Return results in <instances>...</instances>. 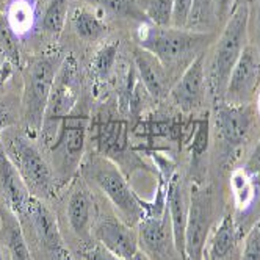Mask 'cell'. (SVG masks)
<instances>
[{
    "label": "cell",
    "mask_w": 260,
    "mask_h": 260,
    "mask_svg": "<svg viewBox=\"0 0 260 260\" xmlns=\"http://www.w3.org/2000/svg\"><path fill=\"white\" fill-rule=\"evenodd\" d=\"M80 101V74L77 60L72 55H66L60 71L55 77L50 96L47 101V108L44 113V121L40 137L49 147L60 128L61 121L69 116Z\"/></svg>",
    "instance_id": "9c48e42d"
},
{
    "label": "cell",
    "mask_w": 260,
    "mask_h": 260,
    "mask_svg": "<svg viewBox=\"0 0 260 260\" xmlns=\"http://www.w3.org/2000/svg\"><path fill=\"white\" fill-rule=\"evenodd\" d=\"M64 57L60 49H52L30 57L24 68L22 121L30 138L40 137L47 101Z\"/></svg>",
    "instance_id": "7a4b0ae2"
},
{
    "label": "cell",
    "mask_w": 260,
    "mask_h": 260,
    "mask_svg": "<svg viewBox=\"0 0 260 260\" xmlns=\"http://www.w3.org/2000/svg\"><path fill=\"white\" fill-rule=\"evenodd\" d=\"M255 111H257V115L260 118V91L257 92V96H255Z\"/></svg>",
    "instance_id": "ab89813d"
},
{
    "label": "cell",
    "mask_w": 260,
    "mask_h": 260,
    "mask_svg": "<svg viewBox=\"0 0 260 260\" xmlns=\"http://www.w3.org/2000/svg\"><path fill=\"white\" fill-rule=\"evenodd\" d=\"M235 8H237V0H213L215 22L226 24Z\"/></svg>",
    "instance_id": "836d02e7"
},
{
    "label": "cell",
    "mask_w": 260,
    "mask_h": 260,
    "mask_svg": "<svg viewBox=\"0 0 260 260\" xmlns=\"http://www.w3.org/2000/svg\"><path fill=\"white\" fill-rule=\"evenodd\" d=\"M13 124H14V115L11 107L0 99V138H2L5 130H8Z\"/></svg>",
    "instance_id": "d590c367"
},
{
    "label": "cell",
    "mask_w": 260,
    "mask_h": 260,
    "mask_svg": "<svg viewBox=\"0 0 260 260\" xmlns=\"http://www.w3.org/2000/svg\"><path fill=\"white\" fill-rule=\"evenodd\" d=\"M238 4H240V0H237V7H238Z\"/></svg>",
    "instance_id": "7bdbcfd3"
},
{
    "label": "cell",
    "mask_w": 260,
    "mask_h": 260,
    "mask_svg": "<svg viewBox=\"0 0 260 260\" xmlns=\"http://www.w3.org/2000/svg\"><path fill=\"white\" fill-rule=\"evenodd\" d=\"M212 193L209 188L198 185L191 188L187 229H185V260H202L204 249L207 246V237L212 228Z\"/></svg>",
    "instance_id": "30bf717a"
},
{
    "label": "cell",
    "mask_w": 260,
    "mask_h": 260,
    "mask_svg": "<svg viewBox=\"0 0 260 260\" xmlns=\"http://www.w3.org/2000/svg\"><path fill=\"white\" fill-rule=\"evenodd\" d=\"M33 2H38V0H33Z\"/></svg>",
    "instance_id": "ee69618b"
},
{
    "label": "cell",
    "mask_w": 260,
    "mask_h": 260,
    "mask_svg": "<svg viewBox=\"0 0 260 260\" xmlns=\"http://www.w3.org/2000/svg\"><path fill=\"white\" fill-rule=\"evenodd\" d=\"M72 28L79 38L92 43L101 40L107 31V24L101 17L85 7H77L71 16Z\"/></svg>",
    "instance_id": "44dd1931"
},
{
    "label": "cell",
    "mask_w": 260,
    "mask_h": 260,
    "mask_svg": "<svg viewBox=\"0 0 260 260\" xmlns=\"http://www.w3.org/2000/svg\"><path fill=\"white\" fill-rule=\"evenodd\" d=\"M248 25H249V5L240 4L228 22L224 24L219 38L212 52V60L207 74V86L213 98L218 101L224 99V91L231 77V72L237 64L241 52L248 46Z\"/></svg>",
    "instance_id": "277c9868"
},
{
    "label": "cell",
    "mask_w": 260,
    "mask_h": 260,
    "mask_svg": "<svg viewBox=\"0 0 260 260\" xmlns=\"http://www.w3.org/2000/svg\"><path fill=\"white\" fill-rule=\"evenodd\" d=\"M66 218L72 234L77 237L82 245L92 241V228L96 222V204L86 180L76 177L71 183L69 194L66 199Z\"/></svg>",
    "instance_id": "5bb4252c"
},
{
    "label": "cell",
    "mask_w": 260,
    "mask_h": 260,
    "mask_svg": "<svg viewBox=\"0 0 260 260\" xmlns=\"http://www.w3.org/2000/svg\"><path fill=\"white\" fill-rule=\"evenodd\" d=\"M89 121L91 119L86 111L77 105L72 113L61 121L57 137L49 146L52 158L50 165L57 176L60 188L66 187L68 182L76 179L80 171Z\"/></svg>",
    "instance_id": "8992f818"
},
{
    "label": "cell",
    "mask_w": 260,
    "mask_h": 260,
    "mask_svg": "<svg viewBox=\"0 0 260 260\" xmlns=\"http://www.w3.org/2000/svg\"><path fill=\"white\" fill-rule=\"evenodd\" d=\"M13 74V61L0 47V83H5Z\"/></svg>",
    "instance_id": "8d00e7d4"
},
{
    "label": "cell",
    "mask_w": 260,
    "mask_h": 260,
    "mask_svg": "<svg viewBox=\"0 0 260 260\" xmlns=\"http://www.w3.org/2000/svg\"><path fill=\"white\" fill-rule=\"evenodd\" d=\"M137 228L140 249L149 260H183L174 243L168 210L161 216L146 215Z\"/></svg>",
    "instance_id": "4fadbf2b"
},
{
    "label": "cell",
    "mask_w": 260,
    "mask_h": 260,
    "mask_svg": "<svg viewBox=\"0 0 260 260\" xmlns=\"http://www.w3.org/2000/svg\"><path fill=\"white\" fill-rule=\"evenodd\" d=\"M251 180H252V176L248 174L245 170L237 171L232 176V188H234V194H235V199L240 209H248L255 198L254 194L255 188Z\"/></svg>",
    "instance_id": "83f0119b"
},
{
    "label": "cell",
    "mask_w": 260,
    "mask_h": 260,
    "mask_svg": "<svg viewBox=\"0 0 260 260\" xmlns=\"http://www.w3.org/2000/svg\"><path fill=\"white\" fill-rule=\"evenodd\" d=\"M92 238L124 260H130L140 251L138 232L115 215H105L96 219Z\"/></svg>",
    "instance_id": "2e32d148"
},
{
    "label": "cell",
    "mask_w": 260,
    "mask_h": 260,
    "mask_svg": "<svg viewBox=\"0 0 260 260\" xmlns=\"http://www.w3.org/2000/svg\"><path fill=\"white\" fill-rule=\"evenodd\" d=\"M0 140L33 196L43 201L57 196L60 185L52 165L25 132L5 130V137Z\"/></svg>",
    "instance_id": "5b68a950"
},
{
    "label": "cell",
    "mask_w": 260,
    "mask_h": 260,
    "mask_svg": "<svg viewBox=\"0 0 260 260\" xmlns=\"http://www.w3.org/2000/svg\"><path fill=\"white\" fill-rule=\"evenodd\" d=\"M82 177L101 190L128 226H138L144 218L143 199L132 190L118 166L98 152L88 155L80 166Z\"/></svg>",
    "instance_id": "3957f363"
},
{
    "label": "cell",
    "mask_w": 260,
    "mask_h": 260,
    "mask_svg": "<svg viewBox=\"0 0 260 260\" xmlns=\"http://www.w3.org/2000/svg\"><path fill=\"white\" fill-rule=\"evenodd\" d=\"M118 49H119L118 41H110L108 44L102 46L94 55V58L91 61V72L98 83H104L110 77V74L113 72Z\"/></svg>",
    "instance_id": "603a6c76"
},
{
    "label": "cell",
    "mask_w": 260,
    "mask_h": 260,
    "mask_svg": "<svg viewBox=\"0 0 260 260\" xmlns=\"http://www.w3.org/2000/svg\"><path fill=\"white\" fill-rule=\"evenodd\" d=\"M174 0H144L141 7L147 21L157 27H171Z\"/></svg>",
    "instance_id": "484cf974"
},
{
    "label": "cell",
    "mask_w": 260,
    "mask_h": 260,
    "mask_svg": "<svg viewBox=\"0 0 260 260\" xmlns=\"http://www.w3.org/2000/svg\"><path fill=\"white\" fill-rule=\"evenodd\" d=\"M134 63L138 77L152 99L160 101L170 92V74L154 53L143 47L134 50Z\"/></svg>",
    "instance_id": "d6986e66"
},
{
    "label": "cell",
    "mask_w": 260,
    "mask_h": 260,
    "mask_svg": "<svg viewBox=\"0 0 260 260\" xmlns=\"http://www.w3.org/2000/svg\"><path fill=\"white\" fill-rule=\"evenodd\" d=\"M0 196L5 206L16 216L27 207V204L33 198L19 171L8 157L2 140H0Z\"/></svg>",
    "instance_id": "e0dca14e"
},
{
    "label": "cell",
    "mask_w": 260,
    "mask_h": 260,
    "mask_svg": "<svg viewBox=\"0 0 260 260\" xmlns=\"http://www.w3.org/2000/svg\"><path fill=\"white\" fill-rule=\"evenodd\" d=\"M170 96L183 113H191L204 105L207 96L206 52L196 57L182 72L177 82L170 88Z\"/></svg>",
    "instance_id": "9a60e30c"
},
{
    "label": "cell",
    "mask_w": 260,
    "mask_h": 260,
    "mask_svg": "<svg viewBox=\"0 0 260 260\" xmlns=\"http://www.w3.org/2000/svg\"><path fill=\"white\" fill-rule=\"evenodd\" d=\"M27 243L44 260H74L61 237L58 221L44 201L33 196L27 207L17 215Z\"/></svg>",
    "instance_id": "ba28073f"
},
{
    "label": "cell",
    "mask_w": 260,
    "mask_h": 260,
    "mask_svg": "<svg viewBox=\"0 0 260 260\" xmlns=\"http://www.w3.org/2000/svg\"><path fill=\"white\" fill-rule=\"evenodd\" d=\"M240 260H260V221L249 229Z\"/></svg>",
    "instance_id": "4dcf8cb0"
},
{
    "label": "cell",
    "mask_w": 260,
    "mask_h": 260,
    "mask_svg": "<svg viewBox=\"0 0 260 260\" xmlns=\"http://www.w3.org/2000/svg\"><path fill=\"white\" fill-rule=\"evenodd\" d=\"M245 171L248 174H251L255 179H260V138L257 141V144L254 146V149L251 152V155L246 160L245 165Z\"/></svg>",
    "instance_id": "e575fe53"
},
{
    "label": "cell",
    "mask_w": 260,
    "mask_h": 260,
    "mask_svg": "<svg viewBox=\"0 0 260 260\" xmlns=\"http://www.w3.org/2000/svg\"><path fill=\"white\" fill-rule=\"evenodd\" d=\"M130 260H149V258H147V255H146V254H144V252L140 249V251H138V252H137V254H135L132 258H130Z\"/></svg>",
    "instance_id": "f35d334b"
},
{
    "label": "cell",
    "mask_w": 260,
    "mask_h": 260,
    "mask_svg": "<svg viewBox=\"0 0 260 260\" xmlns=\"http://www.w3.org/2000/svg\"><path fill=\"white\" fill-rule=\"evenodd\" d=\"M210 141V121L209 118L194 122V130L191 132V146L190 152L194 158L202 157L209 149Z\"/></svg>",
    "instance_id": "f1b7e54d"
},
{
    "label": "cell",
    "mask_w": 260,
    "mask_h": 260,
    "mask_svg": "<svg viewBox=\"0 0 260 260\" xmlns=\"http://www.w3.org/2000/svg\"><path fill=\"white\" fill-rule=\"evenodd\" d=\"M7 21L13 33L21 38L31 31L36 21V2L33 0H13L7 13Z\"/></svg>",
    "instance_id": "7402d4cb"
},
{
    "label": "cell",
    "mask_w": 260,
    "mask_h": 260,
    "mask_svg": "<svg viewBox=\"0 0 260 260\" xmlns=\"http://www.w3.org/2000/svg\"><path fill=\"white\" fill-rule=\"evenodd\" d=\"M188 204L183 187V180L179 173H174L168 182V191H166V207H168L171 229L177 252L185 260V229H187V218H188Z\"/></svg>",
    "instance_id": "ac0fdd59"
},
{
    "label": "cell",
    "mask_w": 260,
    "mask_h": 260,
    "mask_svg": "<svg viewBox=\"0 0 260 260\" xmlns=\"http://www.w3.org/2000/svg\"><path fill=\"white\" fill-rule=\"evenodd\" d=\"M68 10H69V0H49L41 19L43 30L49 35L58 36L64 28Z\"/></svg>",
    "instance_id": "cb8c5ba5"
},
{
    "label": "cell",
    "mask_w": 260,
    "mask_h": 260,
    "mask_svg": "<svg viewBox=\"0 0 260 260\" xmlns=\"http://www.w3.org/2000/svg\"><path fill=\"white\" fill-rule=\"evenodd\" d=\"M0 47L10 57V60L16 64L19 63V47H17V36L13 33L7 16L0 13Z\"/></svg>",
    "instance_id": "f546056e"
},
{
    "label": "cell",
    "mask_w": 260,
    "mask_h": 260,
    "mask_svg": "<svg viewBox=\"0 0 260 260\" xmlns=\"http://www.w3.org/2000/svg\"><path fill=\"white\" fill-rule=\"evenodd\" d=\"M4 255H5V254H4V249H2V243H0V260H5Z\"/></svg>",
    "instance_id": "60d3db41"
},
{
    "label": "cell",
    "mask_w": 260,
    "mask_h": 260,
    "mask_svg": "<svg viewBox=\"0 0 260 260\" xmlns=\"http://www.w3.org/2000/svg\"><path fill=\"white\" fill-rule=\"evenodd\" d=\"M128 134V122L125 119L98 118L91 122V138L96 152L113 161L127 179L137 171L157 174V170H152L132 147Z\"/></svg>",
    "instance_id": "52a82bcc"
},
{
    "label": "cell",
    "mask_w": 260,
    "mask_h": 260,
    "mask_svg": "<svg viewBox=\"0 0 260 260\" xmlns=\"http://www.w3.org/2000/svg\"><path fill=\"white\" fill-rule=\"evenodd\" d=\"M137 36L140 47L154 53L168 74L170 69H187L196 57L206 52L207 44L213 40V35L207 31L157 27L151 22L140 24Z\"/></svg>",
    "instance_id": "6da1fadb"
},
{
    "label": "cell",
    "mask_w": 260,
    "mask_h": 260,
    "mask_svg": "<svg viewBox=\"0 0 260 260\" xmlns=\"http://www.w3.org/2000/svg\"><path fill=\"white\" fill-rule=\"evenodd\" d=\"M255 31H257V50L260 55V0L257 5V19H255Z\"/></svg>",
    "instance_id": "74e56055"
},
{
    "label": "cell",
    "mask_w": 260,
    "mask_h": 260,
    "mask_svg": "<svg viewBox=\"0 0 260 260\" xmlns=\"http://www.w3.org/2000/svg\"><path fill=\"white\" fill-rule=\"evenodd\" d=\"M193 0H174L173 2V24L176 28H187Z\"/></svg>",
    "instance_id": "d6a6232c"
},
{
    "label": "cell",
    "mask_w": 260,
    "mask_h": 260,
    "mask_svg": "<svg viewBox=\"0 0 260 260\" xmlns=\"http://www.w3.org/2000/svg\"><path fill=\"white\" fill-rule=\"evenodd\" d=\"M238 243V231L234 216L231 213L224 215L215 229L209 246L204 249L202 257H210L213 260H232Z\"/></svg>",
    "instance_id": "ffe728a7"
},
{
    "label": "cell",
    "mask_w": 260,
    "mask_h": 260,
    "mask_svg": "<svg viewBox=\"0 0 260 260\" xmlns=\"http://www.w3.org/2000/svg\"><path fill=\"white\" fill-rule=\"evenodd\" d=\"M91 4L98 5L99 8L113 13L115 16L124 17V19H132L138 24L149 22L143 11V8L135 0H89Z\"/></svg>",
    "instance_id": "d4e9b609"
},
{
    "label": "cell",
    "mask_w": 260,
    "mask_h": 260,
    "mask_svg": "<svg viewBox=\"0 0 260 260\" xmlns=\"http://www.w3.org/2000/svg\"><path fill=\"white\" fill-rule=\"evenodd\" d=\"M82 260H124L113 252H110L105 246H102L99 241L92 240L91 243L83 245L80 249Z\"/></svg>",
    "instance_id": "1f68e13d"
},
{
    "label": "cell",
    "mask_w": 260,
    "mask_h": 260,
    "mask_svg": "<svg viewBox=\"0 0 260 260\" xmlns=\"http://www.w3.org/2000/svg\"><path fill=\"white\" fill-rule=\"evenodd\" d=\"M257 111L251 104L246 105H232L226 102L216 104L213 125L216 130V137L224 143L229 149H237L243 146L254 127L257 125Z\"/></svg>",
    "instance_id": "8fae6325"
},
{
    "label": "cell",
    "mask_w": 260,
    "mask_h": 260,
    "mask_svg": "<svg viewBox=\"0 0 260 260\" xmlns=\"http://www.w3.org/2000/svg\"><path fill=\"white\" fill-rule=\"evenodd\" d=\"M260 85V55L257 47L248 44L234 66L222 102L246 105L255 101Z\"/></svg>",
    "instance_id": "7c38bea8"
},
{
    "label": "cell",
    "mask_w": 260,
    "mask_h": 260,
    "mask_svg": "<svg viewBox=\"0 0 260 260\" xmlns=\"http://www.w3.org/2000/svg\"><path fill=\"white\" fill-rule=\"evenodd\" d=\"M202 260H213V258H210V257H202Z\"/></svg>",
    "instance_id": "b9f144b4"
},
{
    "label": "cell",
    "mask_w": 260,
    "mask_h": 260,
    "mask_svg": "<svg viewBox=\"0 0 260 260\" xmlns=\"http://www.w3.org/2000/svg\"><path fill=\"white\" fill-rule=\"evenodd\" d=\"M212 22H215L213 0H193L187 28L194 31H204V28L209 27Z\"/></svg>",
    "instance_id": "4316f807"
}]
</instances>
